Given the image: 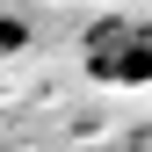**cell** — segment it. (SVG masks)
<instances>
[{
  "instance_id": "obj_1",
  "label": "cell",
  "mask_w": 152,
  "mask_h": 152,
  "mask_svg": "<svg viewBox=\"0 0 152 152\" xmlns=\"http://www.w3.org/2000/svg\"><path fill=\"white\" fill-rule=\"evenodd\" d=\"M87 72L102 87H152V22L109 15L87 29Z\"/></svg>"
},
{
  "instance_id": "obj_2",
  "label": "cell",
  "mask_w": 152,
  "mask_h": 152,
  "mask_svg": "<svg viewBox=\"0 0 152 152\" xmlns=\"http://www.w3.org/2000/svg\"><path fill=\"white\" fill-rule=\"evenodd\" d=\"M22 44H29V29L15 22V15H0V58H15V51H22Z\"/></svg>"
}]
</instances>
